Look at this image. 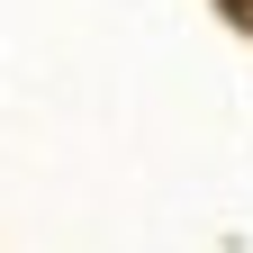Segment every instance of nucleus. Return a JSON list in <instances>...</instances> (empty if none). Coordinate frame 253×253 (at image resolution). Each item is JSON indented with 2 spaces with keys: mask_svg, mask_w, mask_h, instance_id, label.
Wrapping results in <instances>:
<instances>
[{
  "mask_svg": "<svg viewBox=\"0 0 253 253\" xmlns=\"http://www.w3.org/2000/svg\"><path fill=\"white\" fill-rule=\"evenodd\" d=\"M217 9H226V18H235V27H253V0H217Z\"/></svg>",
  "mask_w": 253,
  "mask_h": 253,
  "instance_id": "1",
  "label": "nucleus"
}]
</instances>
